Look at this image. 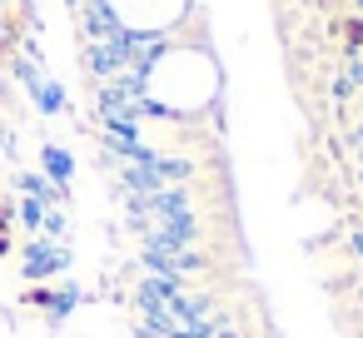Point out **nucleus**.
<instances>
[{"instance_id":"1","label":"nucleus","mask_w":363,"mask_h":338,"mask_svg":"<svg viewBox=\"0 0 363 338\" xmlns=\"http://www.w3.org/2000/svg\"><path fill=\"white\" fill-rule=\"evenodd\" d=\"M70 264V254H65V244H55V239H30L26 244V278H50V274H60Z\"/></svg>"},{"instance_id":"2","label":"nucleus","mask_w":363,"mask_h":338,"mask_svg":"<svg viewBox=\"0 0 363 338\" xmlns=\"http://www.w3.org/2000/svg\"><path fill=\"white\" fill-rule=\"evenodd\" d=\"M26 90H30V100H35V110H40V115H60V110H65V90H60L55 80H45V70H40Z\"/></svg>"},{"instance_id":"3","label":"nucleus","mask_w":363,"mask_h":338,"mask_svg":"<svg viewBox=\"0 0 363 338\" xmlns=\"http://www.w3.org/2000/svg\"><path fill=\"white\" fill-rule=\"evenodd\" d=\"M40 164H45V179L50 184H70V174H75V159H70V150H60V145H40Z\"/></svg>"},{"instance_id":"4","label":"nucleus","mask_w":363,"mask_h":338,"mask_svg":"<svg viewBox=\"0 0 363 338\" xmlns=\"http://www.w3.org/2000/svg\"><path fill=\"white\" fill-rule=\"evenodd\" d=\"M16 189H21L26 199H40V204H60V199H65V189H60V184H50L45 174H21V179H16Z\"/></svg>"},{"instance_id":"5","label":"nucleus","mask_w":363,"mask_h":338,"mask_svg":"<svg viewBox=\"0 0 363 338\" xmlns=\"http://www.w3.org/2000/svg\"><path fill=\"white\" fill-rule=\"evenodd\" d=\"M21 219H26V229H40V224H45V204H40V199H26V204H21Z\"/></svg>"},{"instance_id":"6","label":"nucleus","mask_w":363,"mask_h":338,"mask_svg":"<svg viewBox=\"0 0 363 338\" xmlns=\"http://www.w3.org/2000/svg\"><path fill=\"white\" fill-rule=\"evenodd\" d=\"M358 6H363V0H358Z\"/></svg>"}]
</instances>
